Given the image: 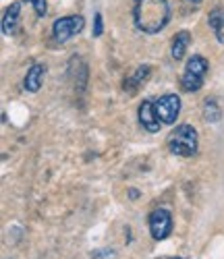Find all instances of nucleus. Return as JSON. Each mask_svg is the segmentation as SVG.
<instances>
[{
  "mask_svg": "<svg viewBox=\"0 0 224 259\" xmlns=\"http://www.w3.org/2000/svg\"><path fill=\"white\" fill-rule=\"evenodd\" d=\"M133 21L139 31L147 35L158 33L170 21V3L168 0H135Z\"/></svg>",
  "mask_w": 224,
  "mask_h": 259,
  "instance_id": "nucleus-1",
  "label": "nucleus"
},
{
  "mask_svg": "<svg viewBox=\"0 0 224 259\" xmlns=\"http://www.w3.org/2000/svg\"><path fill=\"white\" fill-rule=\"evenodd\" d=\"M187 3H191V5H201V0H187Z\"/></svg>",
  "mask_w": 224,
  "mask_h": 259,
  "instance_id": "nucleus-16",
  "label": "nucleus"
},
{
  "mask_svg": "<svg viewBox=\"0 0 224 259\" xmlns=\"http://www.w3.org/2000/svg\"><path fill=\"white\" fill-rule=\"evenodd\" d=\"M166 145L170 149V154L181 156V158H191L197 154V131L191 124H178L172 128Z\"/></svg>",
  "mask_w": 224,
  "mask_h": 259,
  "instance_id": "nucleus-2",
  "label": "nucleus"
},
{
  "mask_svg": "<svg viewBox=\"0 0 224 259\" xmlns=\"http://www.w3.org/2000/svg\"><path fill=\"white\" fill-rule=\"evenodd\" d=\"M44 75H46V67H44V64H40V62H35L33 67L27 71L25 79H23V88H25V92H31V94L40 92L42 83H44Z\"/></svg>",
  "mask_w": 224,
  "mask_h": 259,
  "instance_id": "nucleus-8",
  "label": "nucleus"
},
{
  "mask_svg": "<svg viewBox=\"0 0 224 259\" xmlns=\"http://www.w3.org/2000/svg\"><path fill=\"white\" fill-rule=\"evenodd\" d=\"M210 71V62L204 58V56H191L185 64V71L181 75V88L183 92L187 94H193V92H199L204 88V81H206V75Z\"/></svg>",
  "mask_w": 224,
  "mask_h": 259,
  "instance_id": "nucleus-3",
  "label": "nucleus"
},
{
  "mask_svg": "<svg viewBox=\"0 0 224 259\" xmlns=\"http://www.w3.org/2000/svg\"><path fill=\"white\" fill-rule=\"evenodd\" d=\"M150 73H152V69L147 67V64H143V67H139L135 73H133V77H129V79L125 81V92H129V94H135V92H137V88H141V85L147 81Z\"/></svg>",
  "mask_w": 224,
  "mask_h": 259,
  "instance_id": "nucleus-11",
  "label": "nucleus"
},
{
  "mask_svg": "<svg viewBox=\"0 0 224 259\" xmlns=\"http://www.w3.org/2000/svg\"><path fill=\"white\" fill-rule=\"evenodd\" d=\"M23 3H29V5L33 7V11H35L38 17H46V13H48L46 0H23Z\"/></svg>",
  "mask_w": 224,
  "mask_h": 259,
  "instance_id": "nucleus-14",
  "label": "nucleus"
},
{
  "mask_svg": "<svg viewBox=\"0 0 224 259\" xmlns=\"http://www.w3.org/2000/svg\"><path fill=\"white\" fill-rule=\"evenodd\" d=\"M191 44V33L189 31H178L174 37H172V48H170V56L174 60H183L185 54H187V48Z\"/></svg>",
  "mask_w": 224,
  "mask_h": 259,
  "instance_id": "nucleus-10",
  "label": "nucleus"
},
{
  "mask_svg": "<svg viewBox=\"0 0 224 259\" xmlns=\"http://www.w3.org/2000/svg\"><path fill=\"white\" fill-rule=\"evenodd\" d=\"M154 104H156V112H158V118L162 120V124H172L178 112H181V98L176 94H166L158 98Z\"/></svg>",
  "mask_w": 224,
  "mask_h": 259,
  "instance_id": "nucleus-6",
  "label": "nucleus"
},
{
  "mask_svg": "<svg viewBox=\"0 0 224 259\" xmlns=\"http://www.w3.org/2000/svg\"><path fill=\"white\" fill-rule=\"evenodd\" d=\"M150 232L154 241H164L172 232V215L168 209L160 207L150 213Z\"/></svg>",
  "mask_w": 224,
  "mask_h": 259,
  "instance_id": "nucleus-5",
  "label": "nucleus"
},
{
  "mask_svg": "<svg viewBox=\"0 0 224 259\" xmlns=\"http://www.w3.org/2000/svg\"><path fill=\"white\" fill-rule=\"evenodd\" d=\"M220 116H222V112H220V108H218L216 100L208 98V100L204 102V118H206L208 122H218Z\"/></svg>",
  "mask_w": 224,
  "mask_h": 259,
  "instance_id": "nucleus-13",
  "label": "nucleus"
},
{
  "mask_svg": "<svg viewBox=\"0 0 224 259\" xmlns=\"http://www.w3.org/2000/svg\"><path fill=\"white\" fill-rule=\"evenodd\" d=\"M85 27V19L81 15H69V17H60L52 23V33L56 41H66L73 35H77Z\"/></svg>",
  "mask_w": 224,
  "mask_h": 259,
  "instance_id": "nucleus-4",
  "label": "nucleus"
},
{
  "mask_svg": "<svg viewBox=\"0 0 224 259\" xmlns=\"http://www.w3.org/2000/svg\"><path fill=\"white\" fill-rule=\"evenodd\" d=\"M139 124L145 128L147 133H160L162 128V120L158 118V112H156V104L152 100H143L139 104Z\"/></svg>",
  "mask_w": 224,
  "mask_h": 259,
  "instance_id": "nucleus-7",
  "label": "nucleus"
},
{
  "mask_svg": "<svg viewBox=\"0 0 224 259\" xmlns=\"http://www.w3.org/2000/svg\"><path fill=\"white\" fill-rule=\"evenodd\" d=\"M102 31H104V25H102V15L98 13V15L94 17V37H100V35H102Z\"/></svg>",
  "mask_w": 224,
  "mask_h": 259,
  "instance_id": "nucleus-15",
  "label": "nucleus"
},
{
  "mask_svg": "<svg viewBox=\"0 0 224 259\" xmlns=\"http://www.w3.org/2000/svg\"><path fill=\"white\" fill-rule=\"evenodd\" d=\"M19 21H21V3H13L11 7H7L3 15V33L13 35L19 27Z\"/></svg>",
  "mask_w": 224,
  "mask_h": 259,
  "instance_id": "nucleus-9",
  "label": "nucleus"
},
{
  "mask_svg": "<svg viewBox=\"0 0 224 259\" xmlns=\"http://www.w3.org/2000/svg\"><path fill=\"white\" fill-rule=\"evenodd\" d=\"M208 23H210L212 31L216 33L218 41H224V35H222V31H224V9L216 7L214 11H210V15H208Z\"/></svg>",
  "mask_w": 224,
  "mask_h": 259,
  "instance_id": "nucleus-12",
  "label": "nucleus"
}]
</instances>
